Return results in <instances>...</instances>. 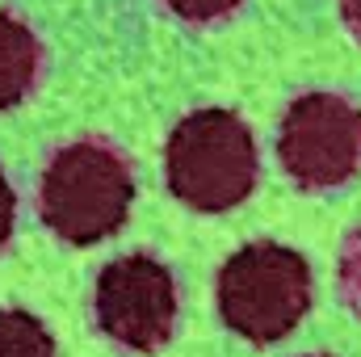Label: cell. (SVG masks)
Wrapping results in <instances>:
<instances>
[{"instance_id":"obj_4","label":"cell","mask_w":361,"mask_h":357,"mask_svg":"<svg viewBox=\"0 0 361 357\" xmlns=\"http://www.w3.org/2000/svg\"><path fill=\"white\" fill-rule=\"evenodd\" d=\"M286 173L302 189L345 185L361 169V109L336 92H307L281 118Z\"/></svg>"},{"instance_id":"obj_5","label":"cell","mask_w":361,"mask_h":357,"mask_svg":"<svg viewBox=\"0 0 361 357\" xmlns=\"http://www.w3.org/2000/svg\"><path fill=\"white\" fill-rule=\"evenodd\" d=\"M97 324L126 349H160L177 328L173 273L143 253L105 265L97 277Z\"/></svg>"},{"instance_id":"obj_8","label":"cell","mask_w":361,"mask_h":357,"mask_svg":"<svg viewBox=\"0 0 361 357\" xmlns=\"http://www.w3.org/2000/svg\"><path fill=\"white\" fill-rule=\"evenodd\" d=\"M341 290H345V303L361 315V227L345 240V253H341Z\"/></svg>"},{"instance_id":"obj_6","label":"cell","mask_w":361,"mask_h":357,"mask_svg":"<svg viewBox=\"0 0 361 357\" xmlns=\"http://www.w3.org/2000/svg\"><path fill=\"white\" fill-rule=\"evenodd\" d=\"M38 63H42V51H38L34 30L8 13H0V109L17 105L34 89Z\"/></svg>"},{"instance_id":"obj_11","label":"cell","mask_w":361,"mask_h":357,"mask_svg":"<svg viewBox=\"0 0 361 357\" xmlns=\"http://www.w3.org/2000/svg\"><path fill=\"white\" fill-rule=\"evenodd\" d=\"M341 13H345V21H349V30L361 38V0H341Z\"/></svg>"},{"instance_id":"obj_1","label":"cell","mask_w":361,"mask_h":357,"mask_svg":"<svg viewBox=\"0 0 361 357\" xmlns=\"http://www.w3.org/2000/svg\"><path fill=\"white\" fill-rule=\"evenodd\" d=\"M169 185L193 210H231L257 185V143L231 109H197L180 118L164 152Z\"/></svg>"},{"instance_id":"obj_2","label":"cell","mask_w":361,"mask_h":357,"mask_svg":"<svg viewBox=\"0 0 361 357\" xmlns=\"http://www.w3.org/2000/svg\"><path fill=\"white\" fill-rule=\"evenodd\" d=\"M130 169L105 143H72L42 173V219L72 244L114 236L130 210Z\"/></svg>"},{"instance_id":"obj_7","label":"cell","mask_w":361,"mask_h":357,"mask_svg":"<svg viewBox=\"0 0 361 357\" xmlns=\"http://www.w3.org/2000/svg\"><path fill=\"white\" fill-rule=\"evenodd\" d=\"M0 357H55L51 332L30 311H0Z\"/></svg>"},{"instance_id":"obj_9","label":"cell","mask_w":361,"mask_h":357,"mask_svg":"<svg viewBox=\"0 0 361 357\" xmlns=\"http://www.w3.org/2000/svg\"><path fill=\"white\" fill-rule=\"evenodd\" d=\"M180 21H219L240 8V0H164Z\"/></svg>"},{"instance_id":"obj_3","label":"cell","mask_w":361,"mask_h":357,"mask_svg":"<svg viewBox=\"0 0 361 357\" xmlns=\"http://www.w3.org/2000/svg\"><path fill=\"white\" fill-rule=\"evenodd\" d=\"M311 307V269L294 248L248 244L219 273V311L240 337L269 345L294 332Z\"/></svg>"},{"instance_id":"obj_10","label":"cell","mask_w":361,"mask_h":357,"mask_svg":"<svg viewBox=\"0 0 361 357\" xmlns=\"http://www.w3.org/2000/svg\"><path fill=\"white\" fill-rule=\"evenodd\" d=\"M13 214H17V198H13V189H8L4 173H0V248H4L8 236H13Z\"/></svg>"}]
</instances>
